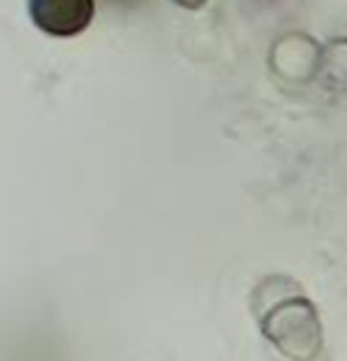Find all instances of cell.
I'll return each instance as SVG.
<instances>
[{
	"instance_id": "6da1fadb",
	"label": "cell",
	"mask_w": 347,
	"mask_h": 361,
	"mask_svg": "<svg viewBox=\"0 0 347 361\" xmlns=\"http://www.w3.org/2000/svg\"><path fill=\"white\" fill-rule=\"evenodd\" d=\"M255 294V317L266 339L288 361H323L325 339L309 298L286 280H268Z\"/></svg>"
},
{
	"instance_id": "7a4b0ae2",
	"label": "cell",
	"mask_w": 347,
	"mask_h": 361,
	"mask_svg": "<svg viewBox=\"0 0 347 361\" xmlns=\"http://www.w3.org/2000/svg\"><path fill=\"white\" fill-rule=\"evenodd\" d=\"M95 0H29V17L39 31L58 39L82 35L95 19Z\"/></svg>"
},
{
	"instance_id": "3957f363",
	"label": "cell",
	"mask_w": 347,
	"mask_h": 361,
	"mask_svg": "<svg viewBox=\"0 0 347 361\" xmlns=\"http://www.w3.org/2000/svg\"><path fill=\"white\" fill-rule=\"evenodd\" d=\"M174 4H178V6H182V8H188V11H198V8H202L209 0H172Z\"/></svg>"
},
{
	"instance_id": "277c9868",
	"label": "cell",
	"mask_w": 347,
	"mask_h": 361,
	"mask_svg": "<svg viewBox=\"0 0 347 361\" xmlns=\"http://www.w3.org/2000/svg\"><path fill=\"white\" fill-rule=\"evenodd\" d=\"M115 2H125V4H131V2H137V0H115Z\"/></svg>"
}]
</instances>
